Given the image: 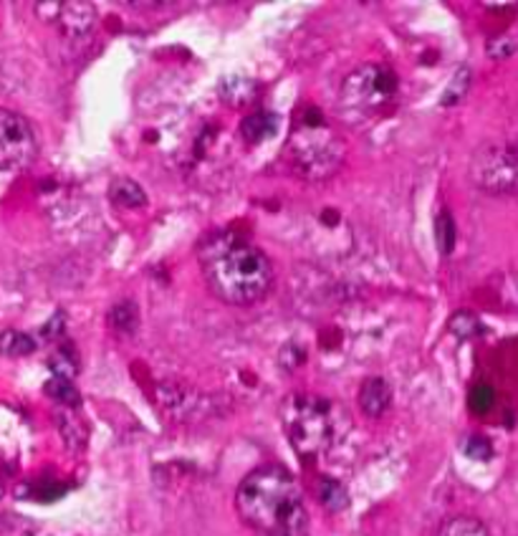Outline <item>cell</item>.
Segmentation results:
<instances>
[{"label":"cell","mask_w":518,"mask_h":536,"mask_svg":"<svg viewBox=\"0 0 518 536\" xmlns=\"http://www.w3.org/2000/svg\"><path fill=\"white\" fill-rule=\"evenodd\" d=\"M235 509L255 536H306L309 514L296 479L281 466L248 473L235 491Z\"/></svg>","instance_id":"7a4b0ae2"},{"label":"cell","mask_w":518,"mask_h":536,"mask_svg":"<svg viewBox=\"0 0 518 536\" xmlns=\"http://www.w3.org/2000/svg\"><path fill=\"white\" fill-rule=\"evenodd\" d=\"M392 405V390L382 377H369L359 387V407L367 417H382Z\"/></svg>","instance_id":"9c48e42d"},{"label":"cell","mask_w":518,"mask_h":536,"mask_svg":"<svg viewBox=\"0 0 518 536\" xmlns=\"http://www.w3.org/2000/svg\"><path fill=\"white\" fill-rule=\"evenodd\" d=\"M399 78L389 67L364 64L352 71L339 91V109L352 117H372L398 97Z\"/></svg>","instance_id":"5b68a950"},{"label":"cell","mask_w":518,"mask_h":536,"mask_svg":"<svg viewBox=\"0 0 518 536\" xmlns=\"http://www.w3.org/2000/svg\"><path fill=\"white\" fill-rule=\"evenodd\" d=\"M288 147L298 172L309 175L311 180L326 178L344 162V145L337 139L324 114L311 107L301 117V129L294 132Z\"/></svg>","instance_id":"277c9868"},{"label":"cell","mask_w":518,"mask_h":536,"mask_svg":"<svg viewBox=\"0 0 518 536\" xmlns=\"http://www.w3.org/2000/svg\"><path fill=\"white\" fill-rule=\"evenodd\" d=\"M109 326L117 332V335H134L137 326H140V309L134 302H119L111 306L109 312Z\"/></svg>","instance_id":"7c38bea8"},{"label":"cell","mask_w":518,"mask_h":536,"mask_svg":"<svg viewBox=\"0 0 518 536\" xmlns=\"http://www.w3.org/2000/svg\"><path fill=\"white\" fill-rule=\"evenodd\" d=\"M448 329L458 339H475V336L483 335V325L481 319L475 316L473 312H455L448 322Z\"/></svg>","instance_id":"ac0fdd59"},{"label":"cell","mask_w":518,"mask_h":536,"mask_svg":"<svg viewBox=\"0 0 518 536\" xmlns=\"http://www.w3.org/2000/svg\"><path fill=\"white\" fill-rule=\"evenodd\" d=\"M200 271L215 299L251 306L274 286V263L264 251L233 231L210 233L198 248Z\"/></svg>","instance_id":"6da1fadb"},{"label":"cell","mask_w":518,"mask_h":536,"mask_svg":"<svg viewBox=\"0 0 518 536\" xmlns=\"http://www.w3.org/2000/svg\"><path fill=\"white\" fill-rule=\"evenodd\" d=\"M468 84H471V71H468V68H458V74L452 77L451 89L445 91V97H442V104L451 107L455 101L463 99L465 91H468Z\"/></svg>","instance_id":"7402d4cb"},{"label":"cell","mask_w":518,"mask_h":536,"mask_svg":"<svg viewBox=\"0 0 518 536\" xmlns=\"http://www.w3.org/2000/svg\"><path fill=\"white\" fill-rule=\"evenodd\" d=\"M221 91H223V99L228 101V104H233V107H245V104H251V101L255 99V91H258V87H255L251 78L233 77L223 84Z\"/></svg>","instance_id":"4fadbf2b"},{"label":"cell","mask_w":518,"mask_h":536,"mask_svg":"<svg viewBox=\"0 0 518 536\" xmlns=\"http://www.w3.org/2000/svg\"><path fill=\"white\" fill-rule=\"evenodd\" d=\"M34 336L16 332V329H8V332L0 335V355H5V357H28V355H34Z\"/></svg>","instance_id":"5bb4252c"},{"label":"cell","mask_w":518,"mask_h":536,"mask_svg":"<svg viewBox=\"0 0 518 536\" xmlns=\"http://www.w3.org/2000/svg\"><path fill=\"white\" fill-rule=\"evenodd\" d=\"M435 238H438V251L442 256H451L452 248H455V238H458V228H455V221L448 211H440L435 218Z\"/></svg>","instance_id":"2e32d148"},{"label":"cell","mask_w":518,"mask_h":536,"mask_svg":"<svg viewBox=\"0 0 518 536\" xmlns=\"http://www.w3.org/2000/svg\"><path fill=\"white\" fill-rule=\"evenodd\" d=\"M468 178L488 195H518V142L496 139L473 152Z\"/></svg>","instance_id":"8992f818"},{"label":"cell","mask_w":518,"mask_h":536,"mask_svg":"<svg viewBox=\"0 0 518 536\" xmlns=\"http://www.w3.org/2000/svg\"><path fill=\"white\" fill-rule=\"evenodd\" d=\"M463 450L468 459L473 460H488L493 456V446H491V440L483 436H471L463 443Z\"/></svg>","instance_id":"603a6c76"},{"label":"cell","mask_w":518,"mask_h":536,"mask_svg":"<svg viewBox=\"0 0 518 536\" xmlns=\"http://www.w3.org/2000/svg\"><path fill=\"white\" fill-rule=\"evenodd\" d=\"M319 501L321 506L337 514V511H344L349 506V496H347V489H344L339 480L334 479H321L319 480Z\"/></svg>","instance_id":"9a60e30c"},{"label":"cell","mask_w":518,"mask_h":536,"mask_svg":"<svg viewBox=\"0 0 518 536\" xmlns=\"http://www.w3.org/2000/svg\"><path fill=\"white\" fill-rule=\"evenodd\" d=\"M109 198L121 208H144L147 205V195L140 188V182L132 178H117L109 185Z\"/></svg>","instance_id":"8fae6325"},{"label":"cell","mask_w":518,"mask_h":536,"mask_svg":"<svg viewBox=\"0 0 518 536\" xmlns=\"http://www.w3.org/2000/svg\"><path fill=\"white\" fill-rule=\"evenodd\" d=\"M51 369H54V377H64V380H71L78 372L77 355L71 349H58L54 357H51Z\"/></svg>","instance_id":"44dd1931"},{"label":"cell","mask_w":518,"mask_h":536,"mask_svg":"<svg viewBox=\"0 0 518 536\" xmlns=\"http://www.w3.org/2000/svg\"><path fill=\"white\" fill-rule=\"evenodd\" d=\"M278 132V117L274 112H254L241 122V137L248 145H261Z\"/></svg>","instance_id":"30bf717a"},{"label":"cell","mask_w":518,"mask_h":536,"mask_svg":"<svg viewBox=\"0 0 518 536\" xmlns=\"http://www.w3.org/2000/svg\"><path fill=\"white\" fill-rule=\"evenodd\" d=\"M46 395L54 397L56 402H61V405H68V407H77L78 402H81L74 382L64 380V377H51V380L46 382Z\"/></svg>","instance_id":"d6986e66"},{"label":"cell","mask_w":518,"mask_h":536,"mask_svg":"<svg viewBox=\"0 0 518 536\" xmlns=\"http://www.w3.org/2000/svg\"><path fill=\"white\" fill-rule=\"evenodd\" d=\"M38 152L34 127L26 117L0 107V170H21Z\"/></svg>","instance_id":"52a82bcc"},{"label":"cell","mask_w":518,"mask_h":536,"mask_svg":"<svg viewBox=\"0 0 518 536\" xmlns=\"http://www.w3.org/2000/svg\"><path fill=\"white\" fill-rule=\"evenodd\" d=\"M513 51H516V44L508 36H496V38L488 41V54H491V58H508Z\"/></svg>","instance_id":"cb8c5ba5"},{"label":"cell","mask_w":518,"mask_h":536,"mask_svg":"<svg viewBox=\"0 0 518 536\" xmlns=\"http://www.w3.org/2000/svg\"><path fill=\"white\" fill-rule=\"evenodd\" d=\"M36 13L44 21L54 23L56 28L67 38H81L94 28L97 21V11L91 3L84 0H68V3H38Z\"/></svg>","instance_id":"ba28073f"},{"label":"cell","mask_w":518,"mask_h":536,"mask_svg":"<svg viewBox=\"0 0 518 536\" xmlns=\"http://www.w3.org/2000/svg\"><path fill=\"white\" fill-rule=\"evenodd\" d=\"M61 326H64V314H56L54 319H51V325L44 326V336L54 339V336L61 335Z\"/></svg>","instance_id":"d4e9b609"},{"label":"cell","mask_w":518,"mask_h":536,"mask_svg":"<svg viewBox=\"0 0 518 536\" xmlns=\"http://www.w3.org/2000/svg\"><path fill=\"white\" fill-rule=\"evenodd\" d=\"M344 410L326 397L311 392H294L281 405V423L291 448L304 460H314L329 453L342 433Z\"/></svg>","instance_id":"3957f363"},{"label":"cell","mask_w":518,"mask_h":536,"mask_svg":"<svg viewBox=\"0 0 518 536\" xmlns=\"http://www.w3.org/2000/svg\"><path fill=\"white\" fill-rule=\"evenodd\" d=\"M3 493H5V489H3V483H0V499H3Z\"/></svg>","instance_id":"484cf974"},{"label":"cell","mask_w":518,"mask_h":536,"mask_svg":"<svg viewBox=\"0 0 518 536\" xmlns=\"http://www.w3.org/2000/svg\"><path fill=\"white\" fill-rule=\"evenodd\" d=\"M496 405V392L491 385H485V382H478L471 387L468 392V407H471V413L473 415H485L491 413V407Z\"/></svg>","instance_id":"ffe728a7"},{"label":"cell","mask_w":518,"mask_h":536,"mask_svg":"<svg viewBox=\"0 0 518 536\" xmlns=\"http://www.w3.org/2000/svg\"><path fill=\"white\" fill-rule=\"evenodd\" d=\"M440 536H491V531L473 516H455L451 521H445Z\"/></svg>","instance_id":"e0dca14e"}]
</instances>
